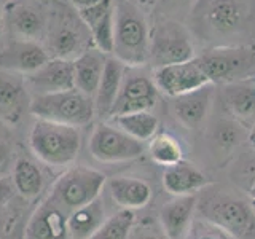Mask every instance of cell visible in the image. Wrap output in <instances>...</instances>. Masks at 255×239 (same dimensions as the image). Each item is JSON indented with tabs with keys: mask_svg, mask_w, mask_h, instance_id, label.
<instances>
[{
	"mask_svg": "<svg viewBox=\"0 0 255 239\" xmlns=\"http://www.w3.org/2000/svg\"><path fill=\"white\" fill-rule=\"evenodd\" d=\"M112 53L128 67H140L148 62V22L132 0H120L115 5V38Z\"/></svg>",
	"mask_w": 255,
	"mask_h": 239,
	"instance_id": "cell-1",
	"label": "cell"
},
{
	"mask_svg": "<svg viewBox=\"0 0 255 239\" xmlns=\"http://www.w3.org/2000/svg\"><path fill=\"white\" fill-rule=\"evenodd\" d=\"M29 145L40 161L62 167L77 159L82 135L75 126L37 118L29 134Z\"/></svg>",
	"mask_w": 255,
	"mask_h": 239,
	"instance_id": "cell-2",
	"label": "cell"
},
{
	"mask_svg": "<svg viewBox=\"0 0 255 239\" xmlns=\"http://www.w3.org/2000/svg\"><path fill=\"white\" fill-rule=\"evenodd\" d=\"M212 85L255 80V45H227L209 48L196 56Z\"/></svg>",
	"mask_w": 255,
	"mask_h": 239,
	"instance_id": "cell-3",
	"label": "cell"
},
{
	"mask_svg": "<svg viewBox=\"0 0 255 239\" xmlns=\"http://www.w3.org/2000/svg\"><path fill=\"white\" fill-rule=\"evenodd\" d=\"M29 112L40 120L80 127L93 121L96 107L93 98L72 88L50 94H35L30 99Z\"/></svg>",
	"mask_w": 255,
	"mask_h": 239,
	"instance_id": "cell-4",
	"label": "cell"
},
{
	"mask_svg": "<svg viewBox=\"0 0 255 239\" xmlns=\"http://www.w3.org/2000/svg\"><path fill=\"white\" fill-rule=\"evenodd\" d=\"M107 177L101 171L86 166H72L53 183L48 198L67 214L98 199Z\"/></svg>",
	"mask_w": 255,
	"mask_h": 239,
	"instance_id": "cell-5",
	"label": "cell"
},
{
	"mask_svg": "<svg viewBox=\"0 0 255 239\" xmlns=\"http://www.w3.org/2000/svg\"><path fill=\"white\" fill-rule=\"evenodd\" d=\"M196 58L193 38L188 27L177 19H161L150 30L148 62L151 67H163Z\"/></svg>",
	"mask_w": 255,
	"mask_h": 239,
	"instance_id": "cell-6",
	"label": "cell"
},
{
	"mask_svg": "<svg viewBox=\"0 0 255 239\" xmlns=\"http://www.w3.org/2000/svg\"><path fill=\"white\" fill-rule=\"evenodd\" d=\"M204 220L235 239H255V212L251 203L231 196H217L201 204Z\"/></svg>",
	"mask_w": 255,
	"mask_h": 239,
	"instance_id": "cell-7",
	"label": "cell"
},
{
	"mask_svg": "<svg viewBox=\"0 0 255 239\" xmlns=\"http://www.w3.org/2000/svg\"><path fill=\"white\" fill-rule=\"evenodd\" d=\"M143 142L131 137L115 124L101 123L90 137V153L101 163H123L143 153Z\"/></svg>",
	"mask_w": 255,
	"mask_h": 239,
	"instance_id": "cell-8",
	"label": "cell"
},
{
	"mask_svg": "<svg viewBox=\"0 0 255 239\" xmlns=\"http://www.w3.org/2000/svg\"><path fill=\"white\" fill-rule=\"evenodd\" d=\"M151 78H153L156 90L172 99L196 91L206 85H212L196 58L185 62L156 67L153 69Z\"/></svg>",
	"mask_w": 255,
	"mask_h": 239,
	"instance_id": "cell-9",
	"label": "cell"
},
{
	"mask_svg": "<svg viewBox=\"0 0 255 239\" xmlns=\"http://www.w3.org/2000/svg\"><path fill=\"white\" fill-rule=\"evenodd\" d=\"M193 10L204 32L211 35H231L243 27L247 8L243 0H198Z\"/></svg>",
	"mask_w": 255,
	"mask_h": 239,
	"instance_id": "cell-10",
	"label": "cell"
},
{
	"mask_svg": "<svg viewBox=\"0 0 255 239\" xmlns=\"http://www.w3.org/2000/svg\"><path fill=\"white\" fill-rule=\"evenodd\" d=\"M158 90L153 78L145 74H129L123 77V83L117 101L110 112V118L117 115L148 112L158 101Z\"/></svg>",
	"mask_w": 255,
	"mask_h": 239,
	"instance_id": "cell-11",
	"label": "cell"
},
{
	"mask_svg": "<svg viewBox=\"0 0 255 239\" xmlns=\"http://www.w3.org/2000/svg\"><path fill=\"white\" fill-rule=\"evenodd\" d=\"M30 107L26 80L14 72L0 70V121L6 126H18Z\"/></svg>",
	"mask_w": 255,
	"mask_h": 239,
	"instance_id": "cell-12",
	"label": "cell"
},
{
	"mask_svg": "<svg viewBox=\"0 0 255 239\" xmlns=\"http://www.w3.org/2000/svg\"><path fill=\"white\" fill-rule=\"evenodd\" d=\"M27 90L35 94H50L75 88L74 61L53 58L48 59L38 70L26 75Z\"/></svg>",
	"mask_w": 255,
	"mask_h": 239,
	"instance_id": "cell-13",
	"label": "cell"
},
{
	"mask_svg": "<svg viewBox=\"0 0 255 239\" xmlns=\"http://www.w3.org/2000/svg\"><path fill=\"white\" fill-rule=\"evenodd\" d=\"M80 19L90 29L91 38L99 51L110 54L114 51L115 38V3L114 0H102V2L80 8Z\"/></svg>",
	"mask_w": 255,
	"mask_h": 239,
	"instance_id": "cell-14",
	"label": "cell"
},
{
	"mask_svg": "<svg viewBox=\"0 0 255 239\" xmlns=\"http://www.w3.org/2000/svg\"><path fill=\"white\" fill-rule=\"evenodd\" d=\"M69 214L46 198L32 214L26 227V239H69Z\"/></svg>",
	"mask_w": 255,
	"mask_h": 239,
	"instance_id": "cell-15",
	"label": "cell"
},
{
	"mask_svg": "<svg viewBox=\"0 0 255 239\" xmlns=\"http://www.w3.org/2000/svg\"><path fill=\"white\" fill-rule=\"evenodd\" d=\"M50 59L46 50L35 40H13L0 51V70L29 75Z\"/></svg>",
	"mask_w": 255,
	"mask_h": 239,
	"instance_id": "cell-16",
	"label": "cell"
},
{
	"mask_svg": "<svg viewBox=\"0 0 255 239\" xmlns=\"http://www.w3.org/2000/svg\"><path fill=\"white\" fill-rule=\"evenodd\" d=\"M212 85H206L196 91L174 98L172 112L177 121L187 129H198L209 114L212 104Z\"/></svg>",
	"mask_w": 255,
	"mask_h": 239,
	"instance_id": "cell-17",
	"label": "cell"
},
{
	"mask_svg": "<svg viewBox=\"0 0 255 239\" xmlns=\"http://www.w3.org/2000/svg\"><path fill=\"white\" fill-rule=\"evenodd\" d=\"M222 98L235 121L244 127L255 123V80L223 85Z\"/></svg>",
	"mask_w": 255,
	"mask_h": 239,
	"instance_id": "cell-18",
	"label": "cell"
},
{
	"mask_svg": "<svg viewBox=\"0 0 255 239\" xmlns=\"http://www.w3.org/2000/svg\"><path fill=\"white\" fill-rule=\"evenodd\" d=\"M211 183L207 175L201 172L195 164L179 161L177 164L167 166L163 172V187L172 196L195 195L196 191L206 188Z\"/></svg>",
	"mask_w": 255,
	"mask_h": 239,
	"instance_id": "cell-19",
	"label": "cell"
},
{
	"mask_svg": "<svg viewBox=\"0 0 255 239\" xmlns=\"http://www.w3.org/2000/svg\"><path fill=\"white\" fill-rule=\"evenodd\" d=\"M196 209V196H174L159 211V223L167 239H182L187 233Z\"/></svg>",
	"mask_w": 255,
	"mask_h": 239,
	"instance_id": "cell-20",
	"label": "cell"
},
{
	"mask_svg": "<svg viewBox=\"0 0 255 239\" xmlns=\"http://www.w3.org/2000/svg\"><path fill=\"white\" fill-rule=\"evenodd\" d=\"M114 203L122 209H142L151 199V188L142 179L114 177L106 182Z\"/></svg>",
	"mask_w": 255,
	"mask_h": 239,
	"instance_id": "cell-21",
	"label": "cell"
},
{
	"mask_svg": "<svg viewBox=\"0 0 255 239\" xmlns=\"http://www.w3.org/2000/svg\"><path fill=\"white\" fill-rule=\"evenodd\" d=\"M126 66L118 61L117 58H107L104 72L101 77V82L98 86V91L94 96V107L96 114L101 117H110V112L117 101V96L120 93V88L123 83Z\"/></svg>",
	"mask_w": 255,
	"mask_h": 239,
	"instance_id": "cell-22",
	"label": "cell"
},
{
	"mask_svg": "<svg viewBox=\"0 0 255 239\" xmlns=\"http://www.w3.org/2000/svg\"><path fill=\"white\" fill-rule=\"evenodd\" d=\"M106 61V54L99 50H86L80 53L74 59V77L77 90L94 99Z\"/></svg>",
	"mask_w": 255,
	"mask_h": 239,
	"instance_id": "cell-23",
	"label": "cell"
},
{
	"mask_svg": "<svg viewBox=\"0 0 255 239\" xmlns=\"http://www.w3.org/2000/svg\"><path fill=\"white\" fill-rule=\"evenodd\" d=\"M6 22L14 35L21 40H37L43 35L45 19L34 6L10 3L6 6Z\"/></svg>",
	"mask_w": 255,
	"mask_h": 239,
	"instance_id": "cell-24",
	"label": "cell"
},
{
	"mask_svg": "<svg viewBox=\"0 0 255 239\" xmlns=\"http://www.w3.org/2000/svg\"><path fill=\"white\" fill-rule=\"evenodd\" d=\"M106 209H104L101 196L90 204H85L69 214V233L72 239H88L102 222L106 220Z\"/></svg>",
	"mask_w": 255,
	"mask_h": 239,
	"instance_id": "cell-25",
	"label": "cell"
},
{
	"mask_svg": "<svg viewBox=\"0 0 255 239\" xmlns=\"http://www.w3.org/2000/svg\"><path fill=\"white\" fill-rule=\"evenodd\" d=\"M11 183L14 191H18L22 198L32 199L42 193L45 179L34 161L27 158H18L11 169Z\"/></svg>",
	"mask_w": 255,
	"mask_h": 239,
	"instance_id": "cell-26",
	"label": "cell"
},
{
	"mask_svg": "<svg viewBox=\"0 0 255 239\" xmlns=\"http://www.w3.org/2000/svg\"><path fill=\"white\" fill-rule=\"evenodd\" d=\"M112 121L117 127L123 129L131 137L140 142H148L158 132V118L151 112H135V114L112 117Z\"/></svg>",
	"mask_w": 255,
	"mask_h": 239,
	"instance_id": "cell-27",
	"label": "cell"
},
{
	"mask_svg": "<svg viewBox=\"0 0 255 239\" xmlns=\"http://www.w3.org/2000/svg\"><path fill=\"white\" fill-rule=\"evenodd\" d=\"M50 50L53 58L74 61L82 51V35L78 29L72 27V24L56 27L50 35Z\"/></svg>",
	"mask_w": 255,
	"mask_h": 239,
	"instance_id": "cell-28",
	"label": "cell"
},
{
	"mask_svg": "<svg viewBox=\"0 0 255 239\" xmlns=\"http://www.w3.org/2000/svg\"><path fill=\"white\" fill-rule=\"evenodd\" d=\"M148 155L159 166H172L183 159L180 142L169 132H156L148 140Z\"/></svg>",
	"mask_w": 255,
	"mask_h": 239,
	"instance_id": "cell-29",
	"label": "cell"
},
{
	"mask_svg": "<svg viewBox=\"0 0 255 239\" xmlns=\"http://www.w3.org/2000/svg\"><path fill=\"white\" fill-rule=\"evenodd\" d=\"M135 215L131 209H122L102 222L88 239H128L134 227Z\"/></svg>",
	"mask_w": 255,
	"mask_h": 239,
	"instance_id": "cell-30",
	"label": "cell"
},
{
	"mask_svg": "<svg viewBox=\"0 0 255 239\" xmlns=\"http://www.w3.org/2000/svg\"><path fill=\"white\" fill-rule=\"evenodd\" d=\"M238 121H220L214 129L215 143L225 151H231L236 145H239L243 137V129Z\"/></svg>",
	"mask_w": 255,
	"mask_h": 239,
	"instance_id": "cell-31",
	"label": "cell"
},
{
	"mask_svg": "<svg viewBox=\"0 0 255 239\" xmlns=\"http://www.w3.org/2000/svg\"><path fill=\"white\" fill-rule=\"evenodd\" d=\"M190 239H235L231 238L227 231H223L214 223L207 220H199L196 223H191L188 228Z\"/></svg>",
	"mask_w": 255,
	"mask_h": 239,
	"instance_id": "cell-32",
	"label": "cell"
},
{
	"mask_svg": "<svg viewBox=\"0 0 255 239\" xmlns=\"http://www.w3.org/2000/svg\"><path fill=\"white\" fill-rule=\"evenodd\" d=\"M159 2L164 6V10H167L171 14L167 19H174V14L193 10L195 5L198 3V0H159Z\"/></svg>",
	"mask_w": 255,
	"mask_h": 239,
	"instance_id": "cell-33",
	"label": "cell"
},
{
	"mask_svg": "<svg viewBox=\"0 0 255 239\" xmlns=\"http://www.w3.org/2000/svg\"><path fill=\"white\" fill-rule=\"evenodd\" d=\"M11 167V151L5 142L0 140V177H5Z\"/></svg>",
	"mask_w": 255,
	"mask_h": 239,
	"instance_id": "cell-34",
	"label": "cell"
},
{
	"mask_svg": "<svg viewBox=\"0 0 255 239\" xmlns=\"http://www.w3.org/2000/svg\"><path fill=\"white\" fill-rule=\"evenodd\" d=\"M13 183L10 179L6 177H0V206L8 203L13 198Z\"/></svg>",
	"mask_w": 255,
	"mask_h": 239,
	"instance_id": "cell-35",
	"label": "cell"
},
{
	"mask_svg": "<svg viewBox=\"0 0 255 239\" xmlns=\"http://www.w3.org/2000/svg\"><path fill=\"white\" fill-rule=\"evenodd\" d=\"M70 2L77 6V10H80V8H86V6L99 3V2H102V0H70Z\"/></svg>",
	"mask_w": 255,
	"mask_h": 239,
	"instance_id": "cell-36",
	"label": "cell"
},
{
	"mask_svg": "<svg viewBox=\"0 0 255 239\" xmlns=\"http://www.w3.org/2000/svg\"><path fill=\"white\" fill-rule=\"evenodd\" d=\"M247 140H249V143H251V145L255 148V123H254V126L251 127L249 135H247Z\"/></svg>",
	"mask_w": 255,
	"mask_h": 239,
	"instance_id": "cell-37",
	"label": "cell"
},
{
	"mask_svg": "<svg viewBox=\"0 0 255 239\" xmlns=\"http://www.w3.org/2000/svg\"><path fill=\"white\" fill-rule=\"evenodd\" d=\"M137 239H159L155 233H142Z\"/></svg>",
	"mask_w": 255,
	"mask_h": 239,
	"instance_id": "cell-38",
	"label": "cell"
},
{
	"mask_svg": "<svg viewBox=\"0 0 255 239\" xmlns=\"http://www.w3.org/2000/svg\"><path fill=\"white\" fill-rule=\"evenodd\" d=\"M3 27H5V18H3V11H2V8H0V35H2Z\"/></svg>",
	"mask_w": 255,
	"mask_h": 239,
	"instance_id": "cell-39",
	"label": "cell"
},
{
	"mask_svg": "<svg viewBox=\"0 0 255 239\" xmlns=\"http://www.w3.org/2000/svg\"><path fill=\"white\" fill-rule=\"evenodd\" d=\"M251 196H252V198H255V179H254L252 187H251Z\"/></svg>",
	"mask_w": 255,
	"mask_h": 239,
	"instance_id": "cell-40",
	"label": "cell"
},
{
	"mask_svg": "<svg viewBox=\"0 0 255 239\" xmlns=\"http://www.w3.org/2000/svg\"><path fill=\"white\" fill-rule=\"evenodd\" d=\"M251 204H252V209H254V212H255V198H252V201H251Z\"/></svg>",
	"mask_w": 255,
	"mask_h": 239,
	"instance_id": "cell-41",
	"label": "cell"
}]
</instances>
